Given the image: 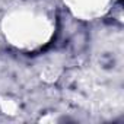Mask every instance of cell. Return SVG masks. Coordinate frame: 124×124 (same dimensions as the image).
I'll use <instances>...</instances> for the list:
<instances>
[{"instance_id":"obj_1","label":"cell","mask_w":124,"mask_h":124,"mask_svg":"<svg viewBox=\"0 0 124 124\" xmlns=\"http://www.w3.org/2000/svg\"><path fill=\"white\" fill-rule=\"evenodd\" d=\"M0 32L5 41L18 51H39L55 35V18L41 6H16L2 16Z\"/></svg>"},{"instance_id":"obj_2","label":"cell","mask_w":124,"mask_h":124,"mask_svg":"<svg viewBox=\"0 0 124 124\" xmlns=\"http://www.w3.org/2000/svg\"><path fill=\"white\" fill-rule=\"evenodd\" d=\"M67 12L83 22H93L105 15L112 8V0H61Z\"/></svg>"},{"instance_id":"obj_3","label":"cell","mask_w":124,"mask_h":124,"mask_svg":"<svg viewBox=\"0 0 124 124\" xmlns=\"http://www.w3.org/2000/svg\"><path fill=\"white\" fill-rule=\"evenodd\" d=\"M0 109L6 115H16L19 111V104L16 102V99L10 96H2L0 98Z\"/></svg>"}]
</instances>
